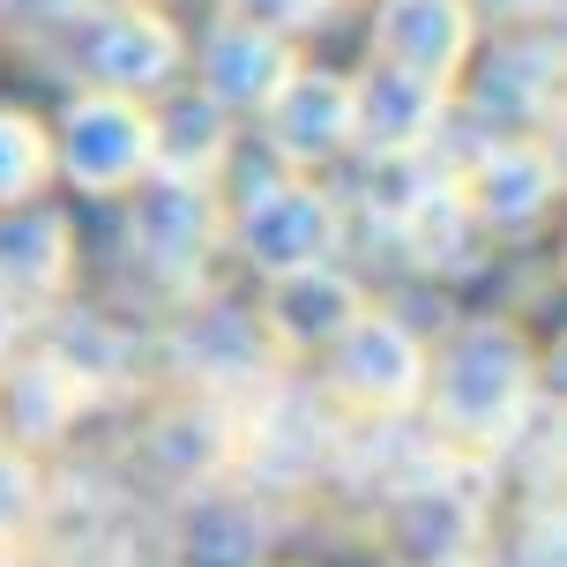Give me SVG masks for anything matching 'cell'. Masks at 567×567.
Masks as SVG:
<instances>
[{"instance_id":"obj_12","label":"cell","mask_w":567,"mask_h":567,"mask_svg":"<svg viewBox=\"0 0 567 567\" xmlns=\"http://www.w3.org/2000/svg\"><path fill=\"white\" fill-rule=\"evenodd\" d=\"M261 113H269L277 157H291V165H321V157L351 150V83H337V75L291 68Z\"/></svg>"},{"instance_id":"obj_9","label":"cell","mask_w":567,"mask_h":567,"mask_svg":"<svg viewBox=\"0 0 567 567\" xmlns=\"http://www.w3.org/2000/svg\"><path fill=\"white\" fill-rule=\"evenodd\" d=\"M455 187L471 195V209H478V225H538L545 209H553V187H560V172H553V157H545L538 142H478V157L455 172Z\"/></svg>"},{"instance_id":"obj_32","label":"cell","mask_w":567,"mask_h":567,"mask_svg":"<svg viewBox=\"0 0 567 567\" xmlns=\"http://www.w3.org/2000/svg\"><path fill=\"white\" fill-rule=\"evenodd\" d=\"M0 567H8V545H0Z\"/></svg>"},{"instance_id":"obj_2","label":"cell","mask_w":567,"mask_h":567,"mask_svg":"<svg viewBox=\"0 0 567 567\" xmlns=\"http://www.w3.org/2000/svg\"><path fill=\"white\" fill-rule=\"evenodd\" d=\"M389 508H396L389 538H396V553H403L411 567L471 560V545H478V530H485V478L471 471V463L441 455V463H433L419 485L389 493Z\"/></svg>"},{"instance_id":"obj_10","label":"cell","mask_w":567,"mask_h":567,"mask_svg":"<svg viewBox=\"0 0 567 567\" xmlns=\"http://www.w3.org/2000/svg\"><path fill=\"white\" fill-rule=\"evenodd\" d=\"M463 53H471V0H381L373 60H396V68L449 90Z\"/></svg>"},{"instance_id":"obj_3","label":"cell","mask_w":567,"mask_h":567,"mask_svg":"<svg viewBox=\"0 0 567 567\" xmlns=\"http://www.w3.org/2000/svg\"><path fill=\"white\" fill-rule=\"evenodd\" d=\"M329 351H337V359H329L337 389L359 403L367 419H396V411H411V403L425 396V343L403 329L396 313L359 307V321H351Z\"/></svg>"},{"instance_id":"obj_22","label":"cell","mask_w":567,"mask_h":567,"mask_svg":"<svg viewBox=\"0 0 567 567\" xmlns=\"http://www.w3.org/2000/svg\"><path fill=\"white\" fill-rule=\"evenodd\" d=\"M38 359H53L75 381V396H120L127 373H135V343L120 337L113 321H97V313H68Z\"/></svg>"},{"instance_id":"obj_27","label":"cell","mask_w":567,"mask_h":567,"mask_svg":"<svg viewBox=\"0 0 567 567\" xmlns=\"http://www.w3.org/2000/svg\"><path fill=\"white\" fill-rule=\"evenodd\" d=\"M523 567H560V515L538 501L530 530H523Z\"/></svg>"},{"instance_id":"obj_21","label":"cell","mask_w":567,"mask_h":567,"mask_svg":"<svg viewBox=\"0 0 567 567\" xmlns=\"http://www.w3.org/2000/svg\"><path fill=\"white\" fill-rule=\"evenodd\" d=\"M225 455H231V425H225L217 403H202V396L172 403L165 419L150 425V471L172 478V485H202Z\"/></svg>"},{"instance_id":"obj_28","label":"cell","mask_w":567,"mask_h":567,"mask_svg":"<svg viewBox=\"0 0 567 567\" xmlns=\"http://www.w3.org/2000/svg\"><path fill=\"white\" fill-rule=\"evenodd\" d=\"M75 8H83V0H0V16H8V23H68V16H75Z\"/></svg>"},{"instance_id":"obj_23","label":"cell","mask_w":567,"mask_h":567,"mask_svg":"<svg viewBox=\"0 0 567 567\" xmlns=\"http://www.w3.org/2000/svg\"><path fill=\"white\" fill-rule=\"evenodd\" d=\"M8 411H16V433H23V441H60V433H68V419L83 411V396H75V381H68L53 359H30Z\"/></svg>"},{"instance_id":"obj_16","label":"cell","mask_w":567,"mask_h":567,"mask_svg":"<svg viewBox=\"0 0 567 567\" xmlns=\"http://www.w3.org/2000/svg\"><path fill=\"white\" fill-rule=\"evenodd\" d=\"M68 255H75V231L60 209H38V202H0V291L16 307H38L68 284Z\"/></svg>"},{"instance_id":"obj_1","label":"cell","mask_w":567,"mask_h":567,"mask_svg":"<svg viewBox=\"0 0 567 567\" xmlns=\"http://www.w3.org/2000/svg\"><path fill=\"white\" fill-rule=\"evenodd\" d=\"M425 389H433V419L449 441L493 449L523 419V403L538 396V367L508 321H463L455 343L441 351V373L425 367Z\"/></svg>"},{"instance_id":"obj_5","label":"cell","mask_w":567,"mask_h":567,"mask_svg":"<svg viewBox=\"0 0 567 567\" xmlns=\"http://www.w3.org/2000/svg\"><path fill=\"white\" fill-rule=\"evenodd\" d=\"M337 433L343 425L329 419V403L313 389H269L255 433H247V471L277 493H299L307 478H321L337 463Z\"/></svg>"},{"instance_id":"obj_4","label":"cell","mask_w":567,"mask_h":567,"mask_svg":"<svg viewBox=\"0 0 567 567\" xmlns=\"http://www.w3.org/2000/svg\"><path fill=\"white\" fill-rule=\"evenodd\" d=\"M239 247L269 277L329 261V247H337V202L321 187H307V179H269V187H255L239 202Z\"/></svg>"},{"instance_id":"obj_7","label":"cell","mask_w":567,"mask_h":567,"mask_svg":"<svg viewBox=\"0 0 567 567\" xmlns=\"http://www.w3.org/2000/svg\"><path fill=\"white\" fill-rule=\"evenodd\" d=\"M441 113H449L441 83H425L396 60H373L367 83H351V142H367V157H389V165L419 157Z\"/></svg>"},{"instance_id":"obj_11","label":"cell","mask_w":567,"mask_h":567,"mask_svg":"<svg viewBox=\"0 0 567 567\" xmlns=\"http://www.w3.org/2000/svg\"><path fill=\"white\" fill-rule=\"evenodd\" d=\"M553 90H560V45L553 38H508L501 53L485 60L478 90H471V120L478 127H538L553 120Z\"/></svg>"},{"instance_id":"obj_8","label":"cell","mask_w":567,"mask_h":567,"mask_svg":"<svg viewBox=\"0 0 567 567\" xmlns=\"http://www.w3.org/2000/svg\"><path fill=\"white\" fill-rule=\"evenodd\" d=\"M60 165L75 172L83 187H97V195L135 187L142 172H150V120L127 97L97 90L83 105H68V120H60Z\"/></svg>"},{"instance_id":"obj_24","label":"cell","mask_w":567,"mask_h":567,"mask_svg":"<svg viewBox=\"0 0 567 567\" xmlns=\"http://www.w3.org/2000/svg\"><path fill=\"white\" fill-rule=\"evenodd\" d=\"M53 172V150L23 113H0V202H23L38 179Z\"/></svg>"},{"instance_id":"obj_18","label":"cell","mask_w":567,"mask_h":567,"mask_svg":"<svg viewBox=\"0 0 567 567\" xmlns=\"http://www.w3.org/2000/svg\"><path fill=\"white\" fill-rule=\"evenodd\" d=\"M299 60H291V45H284L277 30H255V23H231L202 45V90L217 97V105H269L277 97V83L291 75Z\"/></svg>"},{"instance_id":"obj_19","label":"cell","mask_w":567,"mask_h":567,"mask_svg":"<svg viewBox=\"0 0 567 567\" xmlns=\"http://www.w3.org/2000/svg\"><path fill=\"white\" fill-rule=\"evenodd\" d=\"M231 157V105H217L209 90H179L150 113V165L179 172V179H209Z\"/></svg>"},{"instance_id":"obj_14","label":"cell","mask_w":567,"mask_h":567,"mask_svg":"<svg viewBox=\"0 0 567 567\" xmlns=\"http://www.w3.org/2000/svg\"><path fill=\"white\" fill-rule=\"evenodd\" d=\"M83 75L97 90H113V97H127V90H165L179 75V38H172L165 16L120 8V16H105L83 38Z\"/></svg>"},{"instance_id":"obj_29","label":"cell","mask_w":567,"mask_h":567,"mask_svg":"<svg viewBox=\"0 0 567 567\" xmlns=\"http://www.w3.org/2000/svg\"><path fill=\"white\" fill-rule=\"evenodd\" d=\"M16 329H23V307H16V299H8V291H0V359H8V351H16Z\"/></svg>"},{"instance_id":"obj_31","label":"cell","mask_w":567,"mask_h":567,"mask_svg":"<svg viewBox=\"0 0 567 567\" xmlns=\"http://www.w3.org/2000/svg\"><path fill=\"white\" fill-rule=\"evenodd\" d=\"M433 567H471V560H433Z\"/></svg>"},{"instance_id":"obj_13","label":"cell","mask_w":567,"mask_h":567,"mask_svg":"<svg viewBox=\"0 0 567 567\" xmlns=\"http://www.w3.org/2000/svg\"><path fill=\"white\" fill-rule=\"evenodd\" d=\"M127 231H135L142 261H157V269H195V261L217 247V202H209V187H202V179L157 172V179L142 187Z\"/></svg>"},{"instance_id":"obj_30","label":"cell","mask_w":567,"mask_h":567,"mask_svg":"<svg viewBox=\"0 0 567 567\" xmlns=\"http://www.w3.org/2000/svg\"><path fill=\"white\" fill-rule=\"evenodd\" d=\"M478 8H493V16H545L553 0H478Z\"/></svg>"},{"instance_id":"obj_26","label":"cell","mask_w":567,"mask_h":567,"mask_svg":"<svg viewBox=\"0 0 567 567\" xmlns=\"http://www.w3.org/2000/svg\"><path fill=\"white\" fill-rule=\"evenodd\" d=\"M329 0H225L231 23H255V30H277V38H291L299 23H313Z\"/></svg>"},{"instance_id":"obj_6","label":"cell","mask_w":567,"mask_h":567,"mask_svg":"<svg viewBox=\"0 0 567 567\" xmlns=\"http://www.w3.org/2000/svg\"><path fill=\"white\" fill-rule=\"evenodd\" d=\"M389 217H396V239H403V255L419 261V269H433V277H463V269H478L485 225H478L471 195L455 187L449 172H411V187L396 195Z\"/></svg>"},{"instance_id":"obj_17","label":"cell","mask_w":567,"mask_h":567,"mask_svg":"<svg viewBox=\"0 0 567 567\" xmlns=\"http://www.w3.org/2000/svg\"><path fill=\"white\" fill-rule=\"evenodd\" d=\"M359 284L343 277V269H329V261H307V269H284V277H269V337L299 343V351H313V343H337L351 321H359Z\"/></svg>"},{"instance_id":"obj_25","label":"cell","mask_w":567,"mask_h":567,"mask_svg":"<svg viewBox=\"0 0 567 567\" xmlns=\"http://www.w3.org/2000/svg\"><path fill=\"white\" fill-rule=\"evenodd\" d=\"M38 508H45V493H38V471H30L16 449H0V545L23 538L30 523H38Z\"/></svg>"},{"instance_id":"obj_20","label":"cell","mask_w":567,"mask_h":567,"mask_svg":"<svg viewBox=\"0 0 567 567\" xmlns=\"http://www.w3.org/2000/svg\"><path fill=\"white\" fill-rule=\"evenodd\" d=\"M261 545H269V523L247 493H195L172 530L179 567H261Z\"/></svg>"},{"instance_id":"obj_15","label":"cell","mask_w":567,"mask_h":567,"mask_svg":"<svg viewBox=\"0 0 567 567\" xmlns=\"http://www.w3.org/2000/svg\"><path fill=\"white\" fill-rule=\"evenodd\" d=\"M172 359H179V373L202 381V389H255L261 367H269V329H261V313L217 299V307H202L195 321L179 329Z\"/></svg>"}]
</instances>
